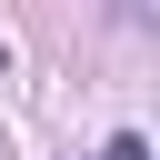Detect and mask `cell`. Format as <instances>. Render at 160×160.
I'll list each match as a JSON object with an SVG mask.
<instances>
[{
    "label": "cell",
    "instance_id": "1",
    "mask_svg": "<svg viewBox=\"0 0 160 160\" xmlns=\"http://www.w3.org/2000/svg\"><path fill=\"white\" fill-rule=\"evenodd\" d=\"M100 160H150V140H140V130H120V140H110Z\"/></svg>",
    "mask_w": 160,
    "mask_h": 160
}]
</instances>
